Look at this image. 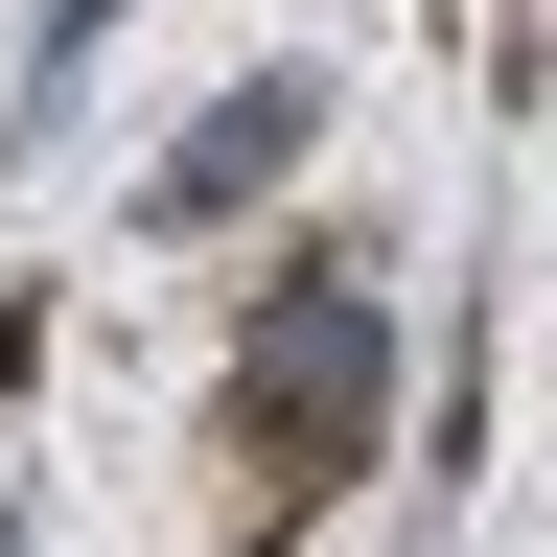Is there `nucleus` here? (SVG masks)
<instances>
[{"label":"nucleus","instance_id":"obj_1","mask_svg":"<svg viewBox=\"0 0 557 557\" xmlns=\"http://www.w3.org/2000/svg\"><path fill=\"white\" fill-rule=\"evenodd\" d=\"M372 442H395V302H372V256H302V278L256 302V348H233V465H256V534H302Z\"/></svg>","mask_w":557,"mask_h":557},{"label":"nucleus","instance_id":"obj_2","mask_svg":"<svg viewBox=\"0 0 557 557\" xmlns=\"http://www.w3.org/2000/svg\"><path fill=\"white\" fill-rule=\"evenodd\" d=\"M302 139H325V94H302V70H256L233 116H186V139H163V186H139V209H163V233H209V209H256Z\"/></svg>","mask_w":557,"mask_h":557}]
</instances>
